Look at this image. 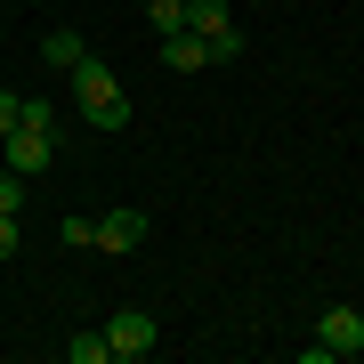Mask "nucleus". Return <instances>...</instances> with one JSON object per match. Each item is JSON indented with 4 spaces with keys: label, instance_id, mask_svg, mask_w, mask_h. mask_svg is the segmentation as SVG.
<instances>
[{
    "label": "nucleus",
    "instance_id": "1",
    "mask_svg": "<svg viewBox=\"0 0 364 364\" xmlns=\"http://www.w3.org/2000/svg\"><path fill=\"white\" fill-rule=\"evenodd\" d=\"M65 90H73V105H81V122H90L97 105H114V97H122V73L105 65V57H81V65L65 73Z\"/></svg>",
    "mask_w": 364,
    "mask_h": 364
},
{
    "label": "nucleus",
    "instance_id": "2",
    "mask_svg": "<svg viewBox=\"0 0 364 364\" xmlns=\"http://www.w3.org/2000/svg\"><path fill=\"white\" fill-rule=\"evenodd\" d=\"M105 340H114V364H138V356L162 348V324H154L146 308H122L114 324H105Z\"/></svg>",
    "mask_w": 364,
    "mask_h": 364
},
{
    "label": "nucleus",
    "instance_id": "3",
    "mask_svg": "<svg viewBox=\"0 0 364 364\" xmlns=\"http://www.w3.org/2000/svg\"><path fill=\"white\" fill-rule=\"evenodd\" d=\"M0 154H9V170L41 178V170H49V154H57V138H49V130H25V122H16V130L0 138Z\"/></svg>",
    "mask_w": 364,
    "mask_h": 364
},
{
    "label": "nucleus",
    "instance_id": "4",
    "mask_svg": "<svg viewBox=\"0 0 364 364\" xmlns=\"http://www.w3.org/2000/svg\"><path fill=\"white\" fill-rule=\"evenodd\" d=\"M316 340H324L332 356H364V316H356V308H324V324H316Z\"/></svg>",
    "mask_w": 364,
    "mask_h": 364
},
{
    "label": "nucleus",
    "instance_id": "5",
    "mask_svg": "<svg viewBox=\"0 0 364 364\" xmlns=\"http://www.w3.org/2000/svg\"><path fill=\"white\" fill-rule=\"evenodd\" d=\"M138 243H146V210H105L97 219V251L122 259V251H138Z\"/></svg>",
    "mask_w": 364,
    "mask_h": 364
},
{
    "label": "nucleus",
    "instance_id": "6",
    "mask_svg": "<svg viewBox=\"0 0 364 364\" xmlns=\"http://www.w3.org/2000/svg\"><path fill=\"white\" fill-rule=\"evenodd\" d=\"M162 65H170V73H203V65H210L203 33H170V41H162Z\"/></svg>",
    "mask_w": 364,
    "mask_h": 364
},
{
    "label": "nucleus",
    "instance_id": "7",
    "mask_svg": "<svg viewBox=\"0 0 364 364\" xmlns=\"http://www.w3.org/2000/svg\"><path fill=\"white\" fill-rule=\"evenodd\" d=\"M41 57H49V65H57V73H73V65H81V57H90V41H81V33L65 25V33H49V41H41Z\"/></svg>",
    "mask_w": 364,
    "mask_h": 364
},
{
    "label": "nucleus",
    "instance_id": "8",
    "mask_svg": "<svg viewBox=\"0 0 364 364\" xmlns=\"http://www.w3.org/2000/svg\"><path fill=\"white\" fill-rule=\"evenodd\" d=\"M227 25H235L227 0H186V33H227Z\"/></svg>",
    "mask_w": 364,
    "mask_h": 364
},
{
    "label": "nucleus",
    "instance_id": "9",
    "mask_svg": "<svg viewBox=\"0 0 364 364\" xmlns=\"http://www.w3.org/2000/svg\"><path fill=\"white\" fill-rule=\"evenodd\" d=\"M65 356H73V364H114V340H105V332H73Z\"/></svg>",
    "mask_w": 364,
    "mask_h": 364
},
{
    "label": "nucleus",
    "instance_id": "10",
    "mask_svg": "<svg viewBox=\"0 0 364 364\" xmlns=\"http://www.w3.org/2000/svg\"><path fill=\"white\" fill-rule=\"evenodd\" d=\"M146 25H154L162 41H170V33H186V0H146Z\"/></svg>",
    "mask_w": 364,
    "mask_h": 364
},
{
    "label": "nucleus",
    "instance_id": "11",
    "mask_svg": "<svg viewBox=\"0 0 364 364\" xmlns=\"http://www.w3.org/2000/svg\"><path fill=\"white\" fill-rule=\"evenodd\" d=\"M203 49H210V65H235V57H243V33H235V25L227 33H203Z\"/></svg>",
    "mask_w": 364,
    "mask_h": 364
},
{
    "label": "nucleus",
    "instance_id": "12",
    "mask_svg": "<svg viewBox=\"0 0 364 364\" xmlns=\"http://www.w3.org/2000/svg\"><path fill=\"white\" fill-rule=\"evenodd\" d=\"M90 130H130V97H114V105H97V114H90Z\"/></svg>",
    "mask_w": 364,
    "mask_h": 364
},
{
    "label": "nucleus",
    "instance_id": "13",
    "mask_svg": "<svg viewBox=\"0 0 364 364\" xmlns=\"http://www.w3.org/2000/svg\"><path fill=\"white\" fill-rule=\"evenodd\" d=\"M25 186H33L25 170H0V210H25Z\"/></svg>",
    "mask_w": 364,
    "mask_h": 364
},
{
    "label": "nucleus",
    "instance_id": "14",
    "mask_svg": "<svg viewBox=\"0 0 364 364\" xmlns=\"http://www.w3.org/2000/svg\"><path fill=\"white\" fill-rule=\"evenodd\" d=\"M25 130H49V138H57V105H49V97H25Z\"/></svg>",
    "mask_w": 364,
    "mask_h": 364
},
{
    "label": "nucleus",
    "instance_id": "15",
    "mask_svg": "<svg viewBox=\"0 0 364 364\" xmlns=\"http://www.w3.org/2000/svg\"><path fill=\"white\" fill-rule=\"evenodd\" d=\"M16 122H25V97H16V90H0V138H9Z\"/></svg>",
    "mask_w": 364,
    "mask_h": 364
},
{
    "label": "nucleus",
    "instance_id": "16",
    "mask_svg": "<svg viewBox=\"0 0 364 364\" xmlns=\"http://www.w3.org/2000/svg\"><path fill=\"white\" fill-rule=\"evenodd\" d=\"M0 259H16V210H0Z\"/></svg>",
    "mask_w": 364,
    "mask_h": 364
},
{
    "label": "nucleus",
    "instance_id": "17",
    "mask_svg": "<svg viewBox=\"0 0 364 364\" xmlns=\"http://www.w3.org/2000/svg\"><path fill=\"white\" fill-rule=\"evenodd\" d=\"M138 9H146V0H138Z\"/></svg>",
    "mask_w": 364,
    "mask_h": 364
}]
</instances>
